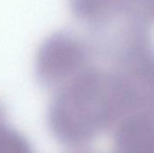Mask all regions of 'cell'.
Here are the masks:
<instances>
[{
    "label": "cell",
    "instance_id": "1",
    "mask_svg": "<svg viewBox=\"0 0 154 153\" xmlns=\"http://www.w3.org/2000/svg\"><path fill=\"white\" fill-rule=\"evenodd\" d=\"M153 86L95 63L55 91L47 122L54 138L71 149L115 129L128 115L153 106Z\"/></svg>",
    "mask_w": 154,
    "mask_h": 153
},
{
    "label": "cell",
    "instance_id": "2",
    "mask_svg": "<svg viewBox=\"0 0 154 153\" xmlns=\"http://www.w3.org/2000/svg\"><path fill=\"white\" fill-rule=\"evenodd\" d=\"M98 60L95 41L88 32L60 29L41 43L34 70L40 85L54 92L94 65Z\"/></svg>",
    "mask_w": 154,
    "mask_h": 153
},
{
    "label": "cell",
    "instance_id": "3",
    "mask_svg": "<svg viewBox=\"0 0 154 153\" xmlns=\"http://www.w3.org/2000/svg\"><path fill=\"white\" fill-rule=\"evenodd\" d=\"M69 5L84 26L99 29L118 22H144L152 0H69Z\"/></svg>",
    "mask_w": 154,
    "mask_h": 153
},
{
    "label": "cell",
    "instance_id": "4",
    "mask_svg": "<svg viewBox=\"0 0 154 153\" xmlns=\"http://www.w3.org/2000/svg\"><path fill=\"white\" fill-rule=\"evenodd\" d=\"M114 130L115 153H153V106L131 113Z\"/></svg>",
    "mask_w": 154,
    "mask_h": 153
},
{
    "label": "cell",
    "instance_id": "5",
    "mask_svg": "<svg viewBox=\"0 0 154 153\" xmlns=\"http://www.w3.org/2000/svg\"><path fill=\"white\" fill-rule=\"evenodd\" d=\"M0 153H35L25 136L7 123L0 124Z\"/></svg>",
    "mask_w": 154,
    "mask_h": 153
},
{
    "label": "cell",
    "instance_id": "6",
    "mask_svg": "<svg viewBox=\"0 0 154 153\" xmlns=\"http://www.w3.org/2000/svg\"><path fill=\"white\" fill-rule=\"evenodd\" d=\"M5 123V111L4 108L2 107L1 104H0V124Z\"/></svg>",
    "mask_w": 154,
    "mask_h": 153
}]
</instances>
